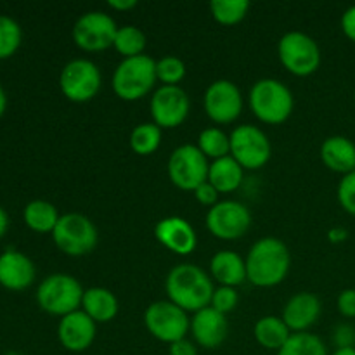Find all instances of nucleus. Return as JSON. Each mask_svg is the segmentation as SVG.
<instances>
[{
  "mask_svg": "<svg viewBox=\"0 0 355 355\" xmlns=\"http://www.w3.org/2000/svg\"><path fill=\"white\" fill-rule=\"evenodd\" d=\"M245 260L248 281L259 288L281 284L291 267L290 250L277 238H262L253 243Z\"/></svg>",
  "mask_w": 355,
  "mask_h": 355,
  "instance_id": "1",
  "label": "nucleus"
},
{
  "mask_svg": "<svg viewBox=\"0 0 355 355\" xmlns=\"http://www.w3.org/2000/svg\"><path fill=\"white\" fill-rule=\"evenodd\" d=\"M211 277L201 267L193 263H180L168 272L165 279L166 300L179 305L186 312H198L210 307L214 295Z\"/></svg>",
  "mask_w": 355,
  "mask_h": 355,
  "instance_id": "2",
  "label": "nucleus"
},
{
  "mask_svg": "<svg viewBox=\"0 0 355 355\" xmlns=\"http://www.w3.org/2000/svg\"><path fill=\"white\" fill-rule=\"evenodd\" d=\"M248 103L253 114L267 125L284 123L295 107L290 87L276 78H262L253 83Z\"/></svg>",
  "mask_w": 355,
  "mask_h": 355,
  "instance_id": "3",
  "label": "nucleus"
},
{
  "mask_svg": "<svg viewBox=\"0 0 355 355\" xmlns=\"http://www.w3.org/2000/svg\"><path fill=\"white\" fill-rule=\"evenodd\" d=\"M156 61L148 54L121 59L111 78V87L116 97L127 103L142 99L155 89Z\"/></svg>",
  "mask_w": 355,
  "mask_h": 355,
  "instance_id": "4",
  "label": "nucleus"
},
{
  "mask_svg": "<svg viewBox=\"0 0 355 355\" xmlns=\"http://www.w3.org/2000/svg\"><path fill=\"white\" fill-rule=\"evenodd\" d=\"M85 290L80 281L69 274H51L37 288V304L44 312L58 318L80 311Z\"/></svg>",
  "mask_w": 355,
  "mask_h": 355,
  "instance_id": "5",
  "label": "nucleus"
},
{
  "mask_svg": "<svg viewBox=\"0 0 355 355\" xmlns=\"http://www.w3.org/2000/svg\"><path fill=\"white\" fill-rule=\"evenodd\" d=\"M277 58L283 68L295 76H311L321 66V49L311 35L288 31L277 42Z\"/></svg>",
  "mask_w": 355,
  "mask_h": 355,
  "instance_id": "6",
  "label": "nucleus"
},
{
  "mask_svg": "<svg viewBox=\"0 0 355 355\" xmlns=\"http://www.w3.org/2000/svg\"><path fill=\"white\" fill-rule=\"evenodd\" d=\"M52 239L64 255L83 257L96 250L99 234L89 217L82 214H64L52 231Z\"/></svg>",
  "mask_w": 355,
  "mask_h": 355,
  "instance_id": "7",
  "label": "nucleus"
},
{
  "mask_svg": "<svg viewBox=\"0 0 355 355\" xmlns=\"http://www.w3.org/2000/svg\"><path fill=\"white\" fill-rule=\"evenodd\" d=\"M144 326L149 335L172 345L179 340L187 338V333L191 331V319L179 305L170 300H158L146 309Z\"/></svg>",
  "mask_w": 355,
  "mask_h": 355,
  "instance_id": "8",
  "label": "nucleus"
},
{
  "mask_svg": "<svg viewBox=\"0 0 355 355\" xmlns=\"http://www.w3.org/2000/svg\"><path fill=\"white\" fill-rule=\"evenodd\" d=\"M103 75L96 62L90 59H73L66 62L59 75V89L71 103H89L99 94Z\"/></svg>",
  "mask_w": 355,
  "mask_h": 355,
  "instance_id": "9",
  "label": "nucleus"
},
{
  "mask_svg": "<svg viewBox=\"0 0 355 355\" xmlns=\"http://www.w3.org/2000/svg\"><path fill=\"white\" fill-rule=\"evenodd\" d=\"M210 162L207 156L198 149V146L184 144L172 151L168 158V177L175 187L180 191L193 193L198 186L208 180Z\"/></svg>",
  "mask_w": 355,
  "mask_h": 355,
  "instance_id": "10",
  "label": "nucleus"
},
{
  "mask_svg": "<svg viewBox=\"0 0 355 355\" xmlns=\"http://www.w3.org/2000/svg\"><path fill=\"white\" fill-rule=\"evenodd\" d=\"M231 156L245 170H260L269 163L272 146L262 128L255 125H239L229 134Z\"/></svg>",
  "mask_w": 355,
  "mask_h": 355,
  "instance_id": "11",
  "label": "nucleus"
},
{
  "mask_svg": "<svg viewBox=\"0 0 355 355\" xmlns=\"http://www.w3.org/2000/svg\"><path fill=\"white\" fill-rule=\"evenodd\" d=\"M118 24L103 10H89L76 19L71 37L78 49L85 52H103L113 47Z\"/></svg>",
  "mask_w": 355,
  "mask_h": 355,
  "instance_id": "12",
  "label": "nucleus"
},
{
  "mask_svg": "<svg viewBox=\"0 0 355 355\" xmlns=\"http://www.w3.org/2000/svg\"><path fill=\"white\" fill-rule=\"evenodd\" d=\"M252 214L246 205L234 200L218 201L207 214V227L214 238L222 241H236L248 232Z\"/></svg>",
  "mask_w": 355,
  "mask_h": 355,
  "instance_id": "13",
  "label": "nucleus"
},
{
  "mask_svg": "<svg viewBox=\"0 0 355 355\" xmlns=\"http://www.w3.org/2000/svg\"><path fill=\"white\" fill-rule=\"evenodd\" d=\"M207 116L217 125H229L239 118L243 111V94L231 80H215L207 87L203 96Z\"/></svg>",
  "mask_w": 355,
  "mask_h": 355,
  "instance_id": "14",
  "label": "nucleus"
},
{
  "mask_svg": "<svg viewBox=\"0 0 355 355\" xmlns=\"http://www.w3.org/2000/svg\"><path fill=\"white\" fill-rule=\"evenodd\" d=\"M189 96L179 85H162L153 92L151 103H149L153 123L158 125L162 130L180 127L189 116Z\"/></svg>",
  "mask_w": 355,
  "mask_h": 355,
  "instance_id": "15",
  "label": "nucleus"
},
{
  "mask_svg": "<svg viewBox=\"0 0 355 355\" xmlns=\"http://www.w3.org/2000/svg\"><path fill=\"white\" fill-rule=\"evenodd\" d=\"M97 324L80 309L59 319L58 338L62 349L68 352L80 354L90 349L96 340Z\"/></svg>",
  "mask_w": 355,
  "mask_h": 355,
  "instance_id": "16",
  "label": "nucleus"
},
{
  "mask_svg": "<svg viewBox=\"0 0 355 355\" xmlns=\"http://www.w3.org/2000/svg\"><path fill=\"white\" fill-rule=\"evenodd\" d=\"M155 238L168 252L179 257H187L196 250L198 236L193 225L182 217H165L155 225Z\"/></svg>",
  "mask_w": 355,
  "mask_h": 355,
  "instance_id": "17",
  "label": "nucleus"
},
{
  "mask_svg": "<svg viewBox=\"0 0 355 355\" xmlns=\"http://www.w3.org/2000/svg\"><path fill=\"white\" fill-rule=\"evenodd\" d=\"M191 335L196 345L203 349L214 350L218 349L225 342L229 333L227 319L224 314L217 312L211 307H205L194 312L191 319Z\"/></svg>",
  "mask_w": 355,
  "mask_h": 355,
  "instance_id": "18",
  "label": "nucleus"
},
{
  "mask_svg": "<svg viewBox=\"0 0 355 355\" xmlns=\"http://www.w3.org/2000/svg\"><path fill=\"white\" fill-rule=\"evenodd\" d=\"M321 309L322 305L318 295L311 291H302L286 302L281 319L286 322L291 333H305L319 321Z\"/></svg>",
  "mask_w": 355,
  "mask_h": 355,
  "instance_id": "19",
  "label": "nucleus"
},
{
  "mask_svg": "<svg viewBox=\"0 0 355 355\" xmlns=\"http://www.w3.org/2000/svg\"><path fill=\"white\" fill-rule=\"evenodd\" d=\"M37 269L30 257L17 250H7L0 255V286L9 291H23L33 284Z\"/></svg>",
  "mask_w": 355,
  "mask_h": 355,
  "instance_id": "20",
  "label": "nucleus"
},
{
  "mask_svg": "<svg viewBox=\"0 0 355 355\" xmlns=\"http://www.w3.org/2000/svg\"><path fill=\"white\" fill-rule=\"evenodd\" d=\"M210 277L217 281L218 286L238 288L239 284L248 281L246 260L231 250L217 252L210 260Z\"/></svg>",
  "mask_w": 355,
  "mask_h": 355,
  "instance_id": "21",
  "label": "nucleus"
},
{
  "mask_svg": "<svg viewBox=\"0 0 355 355\" xmlns=\"http://www.w3.org/2000/svg\"><path fill=\"white\" fill-rule=\"evenodd\" d=\"M321 159L331 172L342 175L352 173L355 172V144L343 135H331L321 144Z\"/></svg>",
  "mask_w": 355,
  "mask_h": 355,
  "instance_id": "22",
  "label": "nucleus"
},
{
  "mask_svg": "<svg viewBox=\"0 0 355 355\" xmlns=\"http://www.w3.org/2000/svg\"><path fill=\"white\" fill-rule=\"evenodd\" d=\"M80 309L96 324H104L116 318L120 305H118V298L114 297L113 291L103 286H94L85 290Z\"/></svg>",
  "mask_w": 355,
  "mask_h": 355,
  "instance_id": "23",
  "label": "nucleus"
},
{
  "mask_svg": "<svg viewBox=\"0 0 355 355\" xmlns=\"http://www.w3.org/2000/svg\"><path fill=\"white\" fill-rule=\"evenodd\" d=\"M243 177H245V168L231 155L211 162L208 168V182L220 194L234 193L236 189H239Z\"/></svg>",
  "mask_w": 355,
  "mask_h": 355,
  "instance_id": "24",
  "label": "nucleus"
},
{
  "mask_svg": "<svg viewBox=\"0 0 355 355\" xmlns=\"http://www.w3.org/2000/svg\"><path fill=\"white\" fill-rule=\"evenodd\" d=\"M253 336L260 347L277 352L288 342L291 331L286 322L277 315H263L253 326Z\"/></svg>",
  "mask_w": 355,
  "mask_h": 355,
  "instance_id": "25",
  "label": "nucleus"
},
{
  "mask_svg": "<svg viewBox=\"0 0 355 355\" xmlns=\"http://www.w3.org/2000/svg\"><path fill=\"white\" fill-rule=\"evenodd\" d=\"M23 218L28 229H31L33 232H38V234H47V232H51L52 234L61 215H59L58 208L52 203H49V201L35 200L30 201L24 207Z\"/></svg>",
  "mask_w": 355,
  "mask_h": 355,
  "instance_id": "26",
  "label": "nucleus"
},
{
  "mask_svg": "<svg viewBox=\"0 0 355 355\" xmlns=\"http://www.w3.org/2000/svg\"><path fill=\"white\" fill-rule=\"evenodd\" d=\"M113 49L123 59L142 55L146 49L144 31H142L141 28L134 26V24L118 26L116 37H114V42H113Z\"/></svg>",
  "mask_w": 355,
  "mask_h": 355,
  "instance_id": "27",
  "label": "nucleus"
},
{
  "mask_svg": "<svg viewBox=\"0 0 355 355\" xmlns=\"http://www.w3.org/2000/svg\"><path fill=\"white\" fill-rule=\"evenodd\" d=\"M276 355H329L326 343L314 333H291Z\"/></svg>",
  "mask_w": 355,
  "mask_h": 355,
  "instance_id": "28",
  "label": "nucleus"
},
{
  "mask_svg": "<svg viewBox=\"0 0 355 355\" xmlns=\"http://www.w3.org/2000/svg\"><path fill=\"white\" fill-rule=\"evenodd\" d=\"M130 149L139 156L155 155L162 144V128L155 125L153 121L149 123H141L130 132Z\"/></svg>",
  "mask_w": 355,
  "mask_h": 355,
  "instance_id": "29",
  "label": "nucleus"
},
{
  "mask_svg": "<svg viewBox=\"0 0 355 355\" xmlns=\"http://www.w3.org/2000/svg\"><path fill=\"white\" fill-rule=\"evenodd\" d=\"M198 149L208 159H220L231 155V139L218 127H208L201 130L198 137Z\"/></svg>",
  "mask_w": 355,
  "mask_h": 355,
  "instance_id": "30",
  "label": "nucleus"
},
{
  "mask_svg": "<svg viewBox=\"0 0 355 355\" xmlns=\"http://www.w3.org/2000/svg\"><path fill=\"white\" fill-rule=\"evenodd\" d=\"M250 2L246 0H211V17L222 26H236L248 16Z\"/></svg>",
  "mask_w": 355,
  "mask_h": 355,
  "instance_id": "31",
  "label": "nucleus"
},
{
  "mask_svg": "<svg viewBox=\"0 0 355 355\" xmlns=\"http://www.w3.org/2000/svg\"><path fill=\"white\" fill-rule=\"evenodd\" d=\"M23 30L12 17L0 14V61L12 58L21 47Z\"/></svg>",
  "mask_w": 355,
  "mask_h": 355,
  "instance_id": "32",
  "label": "nucleus"
},
{
  "mask_svg": "<svg viewBox=\"0 0 355 355\" xmlns=\"http://www.w3.org/2000/svg\"><path fill=\"white\" fill-rule=\"evenodd\" d=\"M186 76V64L175 55H165L156 61V78L163 85L177 87Z\"/></svg>",
  "mask_w": 355,
  "mask_h": 355,
  "instance_id": "33",
  "label": "nucleus"
},
{
  "mask_svg": "<svg viewBox=\"0 0 355 355\" xmlns=\"http://www.w3.org/2000/svg\"><path fill=\"white\" fill-rule=\"evenodd\" d=\"M239 295L236 291V288L231 286H218L214 290V295H211L210 307L215 309L220 314L227 315L229 312L234 311L238 307Z\"/></svg>",
  "mask_w": 355,
  "mask_h": 355,
  "instance_id": "34",
  "label": "nucleus"
},
{
  "mask_svg": "<svg viewBox=\"0 0 355 355\" xmlns=\"http://www.w3.org/2000/svg\"><path fill=\"white\" fill-rule=\"evenodd\" d=\"M338 203L347 214L354 215L355 217V172L347 173L342 177L338 184Z\"/></svg>",
  "mask_w": 355,
  "mask_h": 355,
  "instance_id": "35",
  "label": "nucleus"
},
{
  "mask_svg": "<svg viewBox=\"0 0 355 355\" xmlns=\"http://www.w3.org/2000/svg\"><path fill=\"white\" fill-rule=\"evenodd\" d=\"M193 193H194V198L198 200V203H201L203 207H208V210H210L211 207H215V205L220 201L218 200V194L220 193H218V191L215 189V187L211 186L208 180L207 182L201 184V186H198Z\"/></svg>",
  "mask_w": 355,
  "mask_h": 355,
  "instance_id": "36",
  "label": "nucleus"
},
{
  "mask_svg": "<svg viewBox=\"0 0 355 355\" xmlns=\"http://www.w3.org/2000/svg\"><path fill=\"white\" fill-rule=\"evenodd\" d=\"M333 342L336 349H352L355 347V328L350 324H340L333 333Z\"/></svg>",
  "mask_w": 355,
  "mask_h": 355,
  "instance_id": "37",
  "label": "nucleus"
},
{
  "mask_svg": "<svg viewBox=\"0 0 355 355\" xmlns=\"http://www.w3.org/2000/svg\"><path fill=\"white\" fill-rule=\"evenodd\" d=\"M336 307H338V312L343 315V318L355 319V290L354 288H349V290H343L342 293L336 298Z\"/></svg>",
  "mask_w": 355,
  "mask_h": 355,
  "instance_id": "38",
  "label": "nucleus"
},
{
  "mask_svg": "<svg viewBox=\"0 0 355 355\" xmlns=\"http://www.w3.org/2000/svg\"><path fill=\"white\" fill-rule=\"evenodd\" d=\"M340 24H342V31L345 33V37L355 44V6L349 7V9L343 12Z\"/></svg>",
  "mask_w": 355,
  "mask_h": 355,
  "instance_id": "39",
  "label": "nucleus"
},
{
  "mask_svg": "<svg viewBox=\"0 0 355 355\" xmlns=\"http://www.w3.org/2000/svg\"><path fill=\"white\" fill-rule=\"evenodd\" d=\"M168 355H198V347L194 342L184 338L170 345Z\"/></svg>",
  "mask_w": 355,
  "mask_h": 355,
  "instance_id": "40",
  "label": "nucleus"
},
{
  "mask_svg": "<svg viewBox=\"0 0 355 355\" xmlns=\"http://www.w3.org/2000/svg\"><path fill=\"white\" fill-rule=\"evenodd\" d=\"M107 7L118 12H127L137 7V0H107Z\"/></svg>",
  "mask_w": 355,
  "mask_h": 355,
  "instance_id": "41",
  "label": "nucleus"
},
{
  "mask_svg": "<svg viewBox=\"0 0 355 355\" xmlns=\"http://www.w3.org/2000/svg\"><path fill=\"white\" fill-rule=\"evenodd\" d=\"M349 238V231L345 227H333L328 231V239L333 245H340V243L347 241Z\"/></svg>",
  "mask_w": 355,
  "mask_h": 355,
  "instance_id": "42",
  "label": "nucleus"
},
{
  "mask_svg": "<svg viewBox=\"0 0 355 355\" xmlns=\"http://www.w3.org/2000/svg\"><path fill=\"white\" fill-rule=\"evenodd\" d=\"M7 229H9V215H7V211L0 207V238L6 236Z\"/></svg>",
  "mask_w": 355,
  "mask_h": 355,
  "instance_id": "43",
  "label": "nucleus"
},
{
  "mask_svg": "<svg viewBox=\"0 0 355 355\" xmlns=\"http://www.w3.org/2000/svg\"><path fill=\"white\" fill-rule=\"evenodd\" d=\"M6 110H7V94L6 90H3V87L0 85V118L3 116Z\"/></svg>",
  "mask_w": 355,
  "mask_h": 355,
  "instance_id": "44",
  "label": "nucleus"
},
{
  "mask_svg": "<svg viewBox=\"0 0 355 355\" xmlns=\"http://www.w3.org/2000/svg\"><path fill=\"white\" fill-rule=\"evenodd\" d=\"M329 355H355V347H352V349H336L335 352Z\"/></svg>",
  "mask_w": 355,
  "mask_h": 355,
  "instance_id": "45",
  "label": "nucleus"
},
{
  "mask_svg": "<svg viewBox=\"0 0 355 355\" xmlns=\"http://www.w3.org/2000/svg\"><path fill=\"white\" fill-rule=\"evenodd\" d=\"M354 99H355V90H354Z\"/></svg>",
  "mask_w": 355,
  "mask_h": 355,
  "instance_id": "46",
  "label": "nucleus"
}]
</instances>
